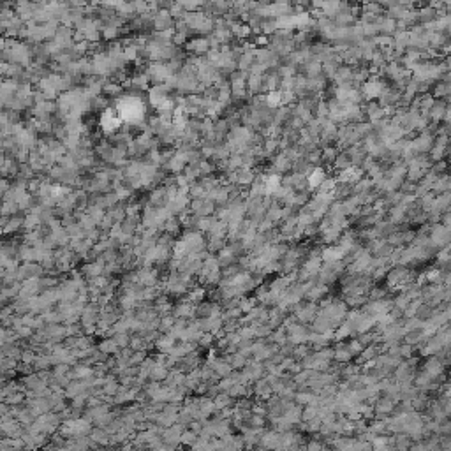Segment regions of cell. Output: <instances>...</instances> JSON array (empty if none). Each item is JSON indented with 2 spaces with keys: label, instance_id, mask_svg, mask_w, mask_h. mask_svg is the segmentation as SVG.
<instances>
[{
  "label": "cell",
  "instance_id": "17",
  "mask_svg": "<svg viewBox=\"0 0 451 451\" xmlns=\"http://www.w3.org/2000/svg\"><path fill=\"white\" fill-rule=\"evenodd\" d=\"M333 358L337 360L339 363H349L355 356H353L351 349H349V346H347V342H342L339 344V346L335 347V351H333Z\"/></svg>",
  "mask_w": 451,
  "mask_h": 451
},
{
  "label": "cell",
  "instance_id": "22",
  "mask_svg": "<svg viewBox=\"0 0 451 451\" xmlns=\"http://www.w3.org/2000/svg\"><path fill=\"white\" fill-rule=\"evenodd\" d=\"M436 314H437L436 307H432V305H428V303H421L420 309H418V312H416V319H420L421 323H428Z\"/></svg>",
  "mask_w": 451,
  "mask_h": 451
},
{
  "label": "cell",
  "instance_id": "27",
  "mask_svg": "<svg viewBox=\"0 0 451 451\" xmlns=\"http://www.w3.org/2000/svg\"><path fill=\"white\" fill-rule=\"evenodd\" d=\"M183 177L189 180V183L192 185V183H197V181L201 180V171H199V166H194V164H189V166L183 170Z\"/></svg>",
  "mask_w": 451,
  "mask_h": 451
},
{
  "label": "cell",
  "instance_id": "30",
  "mask_svg": "<svg viewBox=\"0 0 451 451\" xmlns=\"http://www.w3.org/2000/svg\"><path fill=\"white\" fill-rule=\"evenodd\" d=\"M120 347L116 346V342L113 339H106L99 344V351L104 353V355H116Z\"/></svg>",
  "mask_w": 451,
  "mask_h": 451
},
{
  "label": "cell",
  "instance_id": "10",
  "mask_svg": "<svg viewBox=\"0 0 451 451\" xmlns=\"http://www.w3.org/2000/svg\"><path fill=\"white\" fill-rule=\"evenodd\" d=\"M344 249L340 245H328L323 249V263H335V261H344Z\"/></svg>",
  "mask_w": 451,
  "mask_h": 451
},
{
  "label": "cell",
  "instance_id": "40",
  "mask_svg": "<svg viewBox=\"0 0 451 451\" xmlns=\"http://www.w3.org/2000/svg\"><path fill=\"white\" fill-rule=\"evenodd\" d=\"M439 398H441V402H443V409H444V413H446V416L451 418V397H448V398L439 397Z\"/></svg>",
  "mask_w": 451,
  "mask_h": 451
},
{
  "label": "cell",
  "instance_id": "18",
  "mask_svg": "<svg viewBox=\"0 0 451 451\" xmlns=\"http://www.w3.org/2000/svg\"><path fill=\"white\" fill-rule=\"evenodd\" d=\"M265 187H266V196H273L282 187V177L280 175H266Z\"/></svg>",
  "mask_w": 451,
  "mask_h": 451
},
{
  "label": "cell",
  "instance_id": "9",
  "mask_svg": "<svg viewBox=\"0 0 451 451\" xmlns=\"http://www.w3.org/2000/svg\"><path fill=\"white\" fill-rule=\"evenodd\" d=\"M446 111H448V102L446 100L437 99L436 102H434L432 108H430V111H428V118H430L432 124H439L441 120H444Z\"/></svg>",
  "mask_w": 451,
  "mask_h": 451
},
{
  "label": "cell",
  "instance_id": "15",
  "mask_svg": "<svg viewBox=\"0 0 451 451\" xmlns=\"http://www.w3.org/2000/svg\"><path fill=\"white\" fill-rule=\"evenodd\" d=\"M258 50V48H256ZM256 66V55L254 51H247V53H243L242 57L238 58V62H236V67H238V71H242V73H251V69Z\"/></svg>",
  "mask_w": 451,
  "mask_h": 451
},
{
  "label": "cell",
  "instance_id": "34",
  "mask_svg": "<svg viewBox=\"0 0 451 451\" xmlns=\"http://www.w3.org/2000/svg\"><path fill=\"white\" fill-rule=\"evenodd\" d=\"M170 14L178 21V19H185L187 12H185V9L181 7V4H175L173 2V5H171V9H170Z\"/></svg>",
  "mask_w": 451,
  "mask_h": 451
},
{
  "label": "cell",
  "instance_id": "29",
  "mask_svg": "<svg viewBox=\"0 0 451 451\" xmlns=\"http://www.w3.org/2000/svg\"><path fill=\"white\" fill-rule=\"evenodd\" d=\"M228 363L233 366V368H245V366H247V356L242 355L240 351L233 353V355H229Z\"/></svg>",
  "mask_w": 451,
  "mask_h": 451
},
{
  "label": "cell",
  "instance_id": "13",
  "mask_svg": "<svg viewBox=\"0 0 451 451\" xmlns=\"http://www.w3.org/2000/svg\"><path fill=\"white\" fill-rule=\"evenodd\" d=\"M375 413L381 414V416H386V414H391L395 411V400L389 397H379L377 400H375Z\"/></svg>",
  "mask_w": 451,
  "mask_h": 451
},
{
  "label": "cell",
  "instance_id": "37",
  "mask_svg": "<svg viewBox=\"0 0 451 451\" xmlns=\"http://www.w3.org/2000/svg\"><path fill=\"white\" fill-rule=\"evenodd\" d=\"M437 356H439V358L443 360L444 365H451V344H448V346L444 347L443 351H441Z\"/></svg>",
  "mask_w": 451,
  "mask_h": 451
},
{
  "label": "cell",
  "instance_id": "5",
  "mask_svg": "<svg viewBox=\"0 0 451 451\" xmlns=\"http://www.w3.org/2000/svg\"><path fill=\"white\" fill-rule=\"evenodd\" d=\"M154 30L155 32H164V30H175L177 19L170 14V11H159L154 14Z\"/></svg>",
  "mask_w": 451,
  "mask_h": 451
},
{
  "label": "cell",
  "instance_id": "38",
  "mask_svg": "<svg viewBox=\"0 0 451 451\" xmlns=\"http://www.w3.org/2000/svg\"><path fill=\"white\" fill-rule=\"evenodd\" d=\"M173 44L178 48H183L187 44V35L185 34H178V32H175V37H173Z\"/></svg>",
  "mask_w": 451,
  "mask_h": 451
},
{
  "label": "cell",
  "instance_id": "4",
  "mask_svg": "<svg viewBox=\"0 0 451 451\" xmlns=\"http://www.w3.org/2000/svg\"><path fill=\"white\" fill-rule=\"evenodd\" d=\"M185 51H187V55H194V57H206L208 55V51L212 50L210 48V43H208V39L206 37H192V39H189L187 41V44L185 46Z\"/></svg>",
  "mask_w": 451,
  "mask_h": 451
},
{
  "label": "cell",
  "instance_id": "6",
  "mask_svg": "<svg viewBox=\"0 0 451 451\" xmlns=\"http://www.w3.org/2000/svg\"><path fill=\"white\" fill-rule=\"evenodd\" d=\"M363 175H365V171H363L361 168L353 166V168H347V170L340 171V173L337 175V181H339V183H351V185H356V183L363 178Z\"/></svg>",
  "mask_w": 451,
  "mask_h": 451
},
{
  "label": "cell",
  "instance_id": "23",
  "mask_svg": "<svg viewBox=\"0 0 451 451\" xmlns=\"http://www.w3.org/2000/svg\"><path fill=\"white\" fill-rule=\"evenodd\" d=\"M265 102H266V106H270L271 109L282 108V92L280 90H273V92L265 93Z\"/></svg>",
  "mask_w": 451,
  "mask_h": 451
},
{
  "label": "cell",
  "instance_id": "7",
  "mask_svg": "<svg viewBox=\"0 0 451 451\" xmlns=\"http://www.w3.org/2000/svg\"><path fill=\"white\" fill-rule=\"evenodd\" d=\"M37 11V2H16L14 4V12L19 19H23L25 23L32 21Z\"/></svg>",
  "mask_w": 451,
  "mask_h": 451
},
{
  "label": "cell",
  "instance_id": "32",
  "mask_svg": "<svg viewBox=\"0 0 451 451\" xmlns=\"http://www.w3.org/2000/svg\"><path fill=\"white\" fill-rule=\"evenodd\" d=\"M217 222V219H215V215H212V217H201V220H199V226H197V231H201V233H206L208 235L210 233V229L213 228V224Z\"/></svg>",
  "mask_w": 451,
  "mask_h": 451
},
{
  "label": "cell",
  "instance_id": "16",
  "mask_svg": "<svg viewBox=\"0 0 451 451\" xmlns=\"http://www.w3.org/2000/svg\"><path fill=\"white\" fill-rule=\"evenodd\" d=\"M148 203L152 204V206H157V208H161V206H166L168 199H166V189L164 187H157V189H154L150 194H148Z\"/></svg>",
  "mask_w": 451,
  "mask_h": 451
},
{
  "label": "cell",
  "instance_id": "31",
  "mask_svg": "<svg viewBox=\"0 0 451 451\" xmlns=\"http://www.w3.org/2000/svg\"><path fill=\"white\" fill-rule=\"evenodd\" d=\"M219 168H217V164L213 161H201L199 164V171H201V178H206V177H212L213 171H217Z\"/></svg>",
  "mask_w": 451,
  "mask_h": 451
},
{
  "label": "cell",
  "instance_id": "20",
  "mask_svg": "<svg viewBox=\"0 0 451 451\" xmlns=\"http://www.w3.org/2000/svg\"><path fill=\"white\" fill-rule=\"evenodd\" d=\"M229 28H231V32H233V35H235V39H238V41H247V39L252 35L251 27H249L247 23H243V21L231 25Z\"/></svg>",
  "mask_w": 451,
  "mask_h": 451
},
{
  "label": "cell",
  "instance_id": "12",
  "mask_svg": "<svg viewBox=\"0 0 451 451\" xmlns=\"http://www.w3.org/2000/svg\"><path fill=\"white\" fill-rule=\"evenodd\" d=\"M263 372H265V366L261 365L259 361L256 363H249L245 368H243V377H245V381H261V375Z\"/></svg>",
  "mask_w": 451,
  "mask_h": 451
},
{
  "label": "cell",
  "instance_id": "33",
  "mask_svg": "<svg viewBox=\"0 0 451 451\" xmlns=\"http://www.w3.org/2000/svg\"><path fill=\"white\" fill-rule=\"evenodd\" d=\"M19 213V206L14 201H4V206H2V217H12Z\"/></svg>",
  "mask_w": 451,
  "mask_h": 451
},
{
  "label": "cell",
  "instance_id": "24",
  "mask_svg": "<svg viewBox=\"0 0 451 451\" xmlns=\"http://www.w3.org/2000/svg\"><path fill=\"white\" fill-rule=\"evenodd\" d=\"M228 247L226 245V238H219V236H208V242H206V249H208L210 254H215Z\"/></svg>",
  "mask_w": 451,
  "mask_h": 451
},
{
  "label": "cell",
  "instance_id": "3",
  "mask_svg": "<svg viewBox=\"0 0 451 451\" xmlns=\"http://www.w3.org/2000/svg\"><path fill=\"white\" fill-rule=\"evenodd\" d=\"M217 212V204L210 199H190L187 213H194L197 217H212Z\"/></svg>",
  "mask_w": 451,
  "mask_h": 451
},
{
  "label": "cell",
  "instance_id": "28",
  "mask_svg": "<svg viewBox=\"0 0 451 451\" xmlns=\"http://www.w3.org/2000/svg\"><path fill=\"white\" fill-rule=\"evenodd\" d=\"M333 168H335L337 171H344V170H347V168H353V161H351V157L347 155V152H340L339 154V157H337V161H335V164H333Z\"/></svg>",
  "mask_w": 451,
  "mask_h": 451
},
{
  "label": "cell",
  "instance_id": "42",
  "mask_svg": "<svg viewBox=\"0 0 451 451\" xmlns=\"http://www.w3.org/2000/svg\"><path fill=\"white\" fill-rule=\"evenodd\" d=\"M307 451H323V444L319 441H310L307 444Z\"/></svg>",
  "mask_w": 451,
  "mask_h": 451
},
{
  "label": "cell",
  "instance_id": "25",
  "mask_svg": "<svg viewBox=\"0 0 451 451\" xmlns=\"http://www.w3.org/2000/svg\"><path fill=\"white\" fill-rule=\"evenodd\" d=\"M181 229V222L178 217H171V219H168L166 222H164V226H162V233H168V235L175 236L178 235Z\"/></svg>",
  "mask_w": 451,
  "mask_h": 451
},
{
  "label": "cell",
  "instance_id": "26",
  "mask_svg": "<svg viewBox=\"0 0 451 451\" xmlns=\"http://www.w3.org/2000/svg\"><path fill=\"white\" fill-rule=\"evenodd\" d=\"M41 226H43V222H41V217H39L37 213L28 212L27 215H25V224H23L25 231H34V229L41 228Z\"/></svg>",
  "mask_w": 451,
  "mask_h": 451
},
{
  "label": "cell",
  "instance_id": "8",
  "mask_svg": "<svg viewBox=\"0 0 451 451\" xmlns=\"http://www.w3.org/2000/svg\"><path fill=\"white\" fill-rule=\"evenodd\" d=\"M427 339H428V335H427V330H425V326L416 328V330H409V332H405V335H404L405 344H409V346H413V347L423 344Z\"/></svg>",
  "mask_w": 451,
  "mask_h": 451
},
{
  "label": "cell",
  "instance_id": "21",
  "mask_svg": "<svg viewBox=\"0 0 451 451\" xmlns=\"http://www.w3.org/2000/svg\"><path fill=\"white\" fill-rule=\"evenodd\" d=\"M314 170H316V166H312L305 157H300L298 161L293 162V173H300V175H305V177H309Z\"/></svg>",
  "mask_w": 451,
  "mask_h": 451
},
{
  "label": "cell",
  "instance_id": "39",
  "mask_svg": "<svg viewBox=\"0 0 451 451\" xmlns=\"http://www.w3.org/2000/svg\"><path fill=\"white\" fill-rule=\"evenodd\" d=\"M254 41H256V48H268V44H270V37L268 35H258V37H254Z\"/></svg>",
  "mask_w": 451,
  "mask_h": 451
},
{
  "label": "cell",
  "instance_id": "19",
  "mask_svg": "<svg viewBox=\"0 0 451 451\" xmlns=\"http://www.w3.org/2000/svg\"><path fill=\"white\" fill-rule=\"evenodd\" d=\"M217 259H219V265L220 268H228V266H233L236 263V259H238V256L235 254V252L231 251V247H226L224 251L219 252V256H217Z\"/></svg>",
  "mask_w": 451,
  "mask_h": 451
},
{
  "label": "cell",
  "instance_id": "11",
  "mask_svg": "<svg viewBox=\"0 0 451 451\" xmlns=\"http://www.w3.org/2000/svg\"><path fill=\"white\" fill-rule=\"evenodd\" d=\"M326 180H328V175H326V171H324L323 168H316V170H314L312 173L307 177V181H309V189L312 190V192H316V190L319 189V187L323 185Z\"/></svg>",
  "mask_w": 451,
  "mask_h": 451
},
{
  "label": "cell",
  "instance_id": "43",
  "mask_svg": "<svg viewBox=\"0 0 451 451\" xmlns=\"http://www.w3.org/2000/svg\"><path fill=\"white\" fill-rule=\"evenodd\" d=\"M450 379H451V370H450Z\"/></svg>",
  "mask_w": 451,
  "mask_h": 451
},
{
  "label": "cell",
  "instance_id": "36",
  "mask_svg": "<svg viewBox=\"0 0 451 451\" xmlns=\"http://www.w3.org/2000/svg\"><path fill=\"white\" fill-rule=\"evenodd\" d=\"M204 296V289L203 287H196V289H192L189 293V298H187V301H190V303H199L201 300H203Z\"/></svg>",
  "mask_w": 451,
  "mask_h": 451
},
{
  "label": "cell",
  "instance_id": "14",
  "mask_svg": "<svg viewBox=\"0 0 451 451\" xmlns=\"http://www.w3.org/2000/svg\"><path fill=\"white\" fill-rule=\"evenodd\" d=\"M339 154H340V150L335 147V145L324 147L323 150H321V164H324V166H333L337 157H339Z\"/></svg>",
  "mask_w": 451,
  "mask_h": 451
},
{
  "label": "cell",
  "instance_id": "2",
  "mask_svg": "<svg viewBox=\"0 0 451 451\" xmlns=\"http://www.w3.org/2000/svg\"><path fill=\"white\" fill-rule=\"evenodd\" d=\"M147 74H148V78H150L152 83H155V85H162V83H166L171 76H175V74H171L168 64H162V62H152L150 66L147 67Z\"/></svg>",
  "mask_w": 451,
  "mask_h": 451
},
{
  "label": "cell",
  "instance_id": "1",
  "mask_svg": "<svg viewBox=\"0 0 451 451\" xmlns=\"http://www.w3.org/2000/svg\"><path fill=\"white\" fill-rule=\"evenodd\" d=\"M124 120L120 118L118 111L115 108H108L106 111H102L97 118V127L100 129V132L106 136V138H111L116 132L122 131L124 127Z\"/></svg>",
  "mask_w": 451,
  "mask_h": 451
},
{
  "label": "cell",
  "instance_id": "41",
  "mask_svg": "<svg viewBox=\"0 0 451 451\" xmlns=\"http://www.w3.org/2000/svg\"><path fill=\"white\" fill-rule=\"evenodd\" d=\"M441 220H443V226L448 229H451V210H448V212L443 213V217H441Z\"/></svg>",
  "mask_w": 451,
  "mask_h": 451
},
{
  "label": "cell",
  "instance_id": "35",
  "mask_svg": "<svg viewBox=\"0 0 451 451\" xmlns=\"http://www.w3.org/2000/svg\"><path fill=\"white\" fill-rule=\"evenodd\" d=\"M118 203H120V199H118V196H116L115 190L109 194H104V210L113 208V206H116Z\"/></svg>",
  "mask_w": 451,
  "mask_h": 451
}]
</instances>
